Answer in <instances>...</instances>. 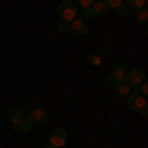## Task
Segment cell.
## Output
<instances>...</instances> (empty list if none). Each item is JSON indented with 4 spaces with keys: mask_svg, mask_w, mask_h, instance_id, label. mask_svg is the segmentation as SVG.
Listing matches in <instances>:
<instances>
[{
    "mask_svg": "<svg viewBox=\"0 0 148 148\" xmlns=\"http://www.w3.org/2000/svg\"><path fill=\"white\" fill-rule=\"evenodd\" d=\"M77 12H79V8L73 0H61L57 6V16L61 22H73L77 18Z\"/></svg>",
    "mask_w": 148,
    "mask_h": 148,
    "instance_id": "6da1fadb",
    "label": "cell"
},
{
    "mask_svg": "<svg viewBox=\"0 0 148 148\" xmlns=\"http://www.w3.org/2000/svg\"><path fill=\"white\" fill-rule=\"evenodd\" d=\"M47 140H49V146H53V148L65 146V144H67V130H63V128H53V130L49 132Z\"/></svg>",
    "mask_w": 148,
    "mask_h": 148,
    "instance_id": "7a4b0ae2",
    "label": "cell"
},
{
    "mask_svg": "<svg viewBox=\"0 0 148 148\" xmlns=\"http://www.w3.org/2000/svg\"><path fill=\"white\" fill-rule=\"evenodd\" d=\"M125 79L130 87H136L138 83H142L146 79V73H144V69H140V67H132V69H126Z\"/></svg>",
    "mask_w": 148,
    "mask_h": 148,
    "instance_id": "3957f363",
    "label": "cell"
},
{
    "mask_svg": "<svg viewBox=\"0 0 148 148\" xmlns=\"http://www.w3.org/2000/svg\"><path fill=\"white\" fill-rule=\"evenodd\" d=\"M126 107H128L130 111H140L142 107H146V97L138 95L136 91L128 93V95H126Z\"/></svg>",
    "mask_w": 148,
    "mask_h": 148,
    "instance_id": "277c9868",
    "label": "cell"
},
{
    "mask_svg": "<svg viewBox=\"0 0 148 148\" xmlns=\"http://www.w3.org/2000/svg\"><path fill=\"white\" fill-rule=\"evenodd\" d=\"M69 32L73 36H87L89 34V22H83L79 18H75L73 22H69Z\"/></svg>",
    "mask_w": 148,
    "mask_h": 148,
    "instance_id": "5b68a950",
    "label": "cell"
},
{
    "mask_svg": "<svg viewBox=\"0 0 148 148\" xmlns=\"http://www.w3.org/2000/svg\"><path fill=\"white\" fill-rule=\"evenodd\" d=\"M28 119L32 121V125H44L47 119V113L44 111V109H40V107H34V109H30L28 111Z\"/></svg>",
    "mask_w": 148,
    "mask_h": 148,
    "instance_id": "8992f818",
    "label": "cell"
},
{
    "mask_svg": "<svg viewBox=\"0 0 148 148\" xmlns=\"http://www.w3.org/2000/svg\"><path fill=\"white\" fill-rule=\"evenodd\" d=\"M22 119H24V105L14 107L10 113H8V121H10V125H12V128H14V130H16V125H18Z\"/></svg>",
    "mask_w": 148,
    "mask_h": 148,
    "instance_id": "52a82bcc",
    "label": "cell"
},
{
    "mask_svg": "<svg viewBox=\"0 0 148 148\" xmlns=\"http://www.w3.org/2000/svg\"><path fill=\"white\" fill-rule=\"evenodd\" d=\"M113 91L116 93V95H121V97H126L128 93L132 91V87H130V85L126 83V79H121V81H114Z\"/></svg>",
    "mask_w": 148,
    "mask_h": 148,
    "instance_id": "ba28073f",
    "label": "cell"
},
{
    "mask_svg": "<svg viewBox=\"0 0 148 148\" xmlns=\"http://www.w3.org/2000/svg\"><path fill=\"white\" fill-rule=\"evenodd\" d=\"M126 69H128V67H126L125 63H114L109 75H113V77H114V81H121V79H125V75H126Z\"/></svg>",
    "mask_w": 148,
    "mask_h": 148,
    "instance_id": "9c48e42d",
    "label": "cell"
},
{
    "mask_svg": "<svg viewBox=\"0 0 148 148\" xmlns=\"http://www.w3.org/2000/svg\"><path fill=\"white\" fill-rule=\"evenodd\" d=\"M32 128H34V125H32V121H30L28 116H24L22 121L16 125V130H18V132H24V134H26V132H30Z\"/></svg>",
    "mask_w": 148,
    "mask_h": 148,
    "instance_id": "30bf717a",
    "label": "cell"
},
{
    "mask_svg": "<svg viewBox=\"0 0 148 148\" xmlns=\"http://www.w3.org/2000/svg\"><path fill=\"white\" fill-rule=\"evenodd\" d=\"M91 10H93V16H105L107 14V6L103 4V0H95Z\"/></svg>",
    "mask_w": 148,
    "mask_h": 148,
    "instance_id": "8fae6325",
    "label": "cell"
},
{
    "mask_svg": "<svg viewBox=\"0 0 148 148\" xmlns=\"http://www.w3.org/2000/svg\"><path fill=\"white\" fill-rule=\"evenodd\" d=\"M125 4L130 12H134V10H140V8L146 6V0H125Z\"/></svg>",
    "mask_w": 148,
    "mask_h": 148,
    "instance_id": "7c38bea8",
    "label": "cell"
},
{
    "mask_svg": "<svg viewBox=\"0 0 148 148\" xmlns=\"http://www.w3.org/2000/svg\"><path fill=\"white\" fill-rule=\"evenodd\" d=\"M134 20L140 24H146L148 20V8L144 6V8H140V10H134Z\"/></svg>",
    "mask_w": 148,
    "mask_h": 148,
    "instance_id": "4fadbf2b",
    "label": "cell"
},
{
    "mask_svg": "<svg viewBox=\"0 0 148 148\" xmlns=\"http://www.w3.org/2000/svg\"><path fill=\"white\" fill-rule=\"evenodd\" d=\"M77 18L83 20V22H89V20L93 18V10L91 8H81V10L77 12Z\"/></svg>",
    "mask_w": 148,
    "mask_h": 148,
    "instance_id": "5bb4252c",
    "label": "cell"
},
{
    "mask_svg": "<svg viewBox=\"0 0 148 148\" xmlns=\"http://www.w3.org/2000/svg\"><path fill=\"white\" fill-rule=\"evenodd\" d=\"M136 93H138V95H142V97H146V95H148V83H146V79L136 85Z\"/></svg>",
    "mask_w": 148,
    "mask_h": 148,
    "instance_id": "9a60e30c",
    "label": "cell"
},
{
    "mask_svg": "<svg viewBox=\"0 0 148 148\" xmlns=\"http://www.w3.org/2000/svg\"><path fill=\"white\" fill-rule=\"evenodd\" d=\"M114 10H116V14H119V18H126V16L130 14V10L126 8V4H121V6H116Z\"/></svg>",
    "mask_w": 148,
    "mask_h": 148,
    "instance_id": "2e32d148",
    "label": "cell"
},
{
    "mask_svg": "<svg viewBox=\"0 0 148 148\" xmlns=\"http://www.w3.org/2000/svg\"><path fill=\"white\" fill-rule=\"evenodd\" d=\"M103 4H105L107 8H116V6L123 4V0H103Z\"/></svg>",
    "mask_w": 148,
    "mask_h": 148,
    "instance_id": "e0dca14e",
    "label": "cell"
},
{
    "mask_svg": "<svg viewBox=\"0 0 148 148\" xmlns=\"http://www.w3.org/2000/svg\"><path fill=\"white\" fill-rule=\"evenodd\" d=\"M93 2H95V0H75V4L81 6V8H91Z\"/></svg>",
    "mask_w": 148,
    "mask_h": 148,
    "instance_id": "ac0fdd59",
    "label": "cell"
},
{
    "mask_svg": "<svg viewBox=\"0 0 148 148\" xmlns=\"http://www.w3.org/2000/svg\"><path fill=\"white\" fill-rule=\"evenodd\" d=\"M57 32H59V34H67V32H69V22H59Z\"/></svg>",
    "mask_w": 148,
    "mask_h": 148,
    "instance_id": "d6986e66",
    "label": "cell"
},
{
    "mask_svg": "<svg viewBox=\"0 0 148 148\" xmlns=\"http://www.w3.org/2000/svg\"><path fill=\"white\" fill-rule=\"evenodd\" d=\"M113 85H114V77L113 75H105V87H111L113 89Z\"/></svg>",
    "mask_w": 148,
    "mask_h": 148,
    "instance_id": "ffe728a7",
    "label": "cell"
},
{
    "mask_svg": "<svg viewBox=\"0 0 148 148\" xmlns=\"http://www.w3.org/2000/svg\"><path fill=\"white\" fill-rule=\"evenodd\" d=\"M87 59L91 61L93 65H99V63H101V57H99V56H89V57H87Z\"/></svg>",
    "mask_w": 148,
    "mask_h": 148,
    "instance_id": "44dd1931",
    "label": "cell"
},
{
    "mask_svg": "<svg viewBox=\"0 0 148 148\" xmlns=\"http://www.w3.org/2000/svg\"><path fill=\"white\" fill-rule=\"evenodd\" d=\"M140 114H142L144 119H146V116H148V109H146V107H142V109H140Z\"/></svg>",
    "mask_w": 148,
    "mask_h": 148,
    "instance_id": "7402d4cb",
    "label": "cell"
},
{
    "mask_svg": "<svg viewBox=\"0 0 148 148\" xmlns=\"http://www.w3.org/2000/svg\"><path fill=\"white\" fill-rule=\"evenodd\" d=\"M44 148H53V146H49V144H47V146H44Z\"/></svg>",
    "mask_w": 148,
    "mask_h": 148,
    "instance_id": "603a6c76",
    "label": "cell"
}]
</instances>
